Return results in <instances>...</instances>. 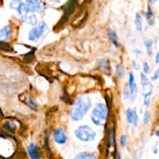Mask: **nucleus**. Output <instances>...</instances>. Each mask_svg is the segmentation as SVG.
Wrapping results in <instances>:
<instances>
[{"mask_svg":"<svg viewBox=\"0 0 159 159\" xmlns=\"http://www.w3.org/2000/svg\"><path fill=\"white\" fill-rule=\"evenodd\" d=\"M146 19H147L148 22V24L150 25V26H153V25L155 24L153 12H152V10L150 9V8L148 9V12H146Z\"/></svg>","mask_w":159,"mask_h":159,"instance_id":"nucleus-18","label":"nucleus"},{"mask_svg":"<svg viewBox=\"0 0 159 159\" xmlns=\"http://www.w3.org/2000/svg\"><path fill=\"white\" fill-rule=\"evenodd\" d=\"M107 36H108L109 39H110V40L111 41V43H113L116 48H119V39H118V35L117 34H116V31L113 30L111 28H108V30H107Z\"/></svg>","mask_w":159,"mask_h":159,"instance_id":"nucleus-9","label":"nucleus"},{"mask_svg":"<svg viewBox=\"0 0 159 159\" xmlns=\"http://www.w3.org/2000/svg\"><path fill=\"white\" fill-rule=\"evenodd\" d=\"M143 71H144V74H148L149 71H150V67L149 65L148 64V62H144L143 63Z\"/></svg>","mask_w":159,"mask_h":159,"instance_id":"nucleus-24","label":"nucleus"},{"mask_svg":"<svg viewBox=\"0 0 159 159\" xmlns=\"http://www.w3.org/2000/svg\"><path fill=\"white\" fill-rule=\"evenodd\" d=\"M134 111V121H133V124L134 127H137L138 124V112H137V109L134 108L133 110Z\"/></svg>","mask_w":159,"mask_h":159,"instance_id":"nucleus-22","label":"nucleus"},{"mask_svg":"<svg viewBox=\"0 0 159 159\" xmlns=\"http://www.w3.org/2000/svg\"><path fill=\"white\" fill-rule=\"evenodd\" d=\"M99 66L102 68V71L107 74H110L111 72V68H110V62L106 58H101L100 61H99Z\"/></svg>","mask_w":159,"mask_h":159,"instance_id":"nucleus-11","label":"nucleus"},{"mask_svg":"<svg viewBox=\"0 0 159 159\" xmlns=\"http://www.w3.org/2000/svg\"><path fill=\"white\" fill-rule=\"evenodd\" d=\"M140 77H141V82L142 85L143 96H152V91H153V85H152V82L149 81L146 74H144V72L141 73Z\"/></svg>","mask_w":159,"mask_h":159,"instance_id":"nucleus-6","label":"nucleus"},{"mask_svg":"<svg viewBox=\"0 0 159 159\" xmlns=\"http://www.w3.org/2000/svg\"><path fill=\"white\" fill-rule=\"evenodd\" d=\"M131 64H132V66H133V68H134V69H136V70H139L140 69V65H138V62H137L136 61L132 60Z\"/></svg>","mask_w":159,"mask_h":159,"instance_id":"nucleus-28","label":"nucleus"},{"mask_svg":"<svg viewBox=\"0 0 159 159\" xmlns=\"http://www.w3.org/2000/svg\"><path fill=\"white\" fill-rule=\"evenodd\" d=\"M159 79V68L154 71L153 75L152 76V81H156Z\"/></svg>","mask_w":159,"mask_h":159,"instance_id":"nucleus-25","label":"nucleus"},{"mask_svg":"<svg viewBox=\"0 0 159 159\" xmlns=\"http://www.w3.org/2000/svg\"><path fill=\"white\" fill-rule=\"evenodd\" d=\"M150 118H151L150 112H149L148 110H146L144 113V117H143V124H144V125H147V124L149 123Z\"/></svg>","mask_w":159,"mask_h":159,"instance_id":"nucleus-20","label":"nucleus"},{"mask_svg":"<svg viewBox=\"0 0 159 159\" xmlns=\"http://www.w3.org/2000/svg\"><path fill=\"white\" fill-rule=\"evenodd\" d=\"M92 107V100L89 96H81L75 100L70 112V116L74 121H80Z\"/></svg>","mask_w":159,"mask_h":159,"instance_id":"nucleus-1","label":"nucleus"},{"mask_svg":"<svg viewBox=\"0 0 159 159\" xmlns=\"http://www.w3.org/2000/svg\"><path fill=\"white\" fill-rule=\"evenodd\" d=\"M156 135L158 137H159V127H158V130H157L156 131Z\"/></svg>","mask_w":159,"mask_h":159,"instance_id":"nucleus-34","label":"nucleus"},{"mask_svg":"<svg viewBox=\"0 0 159 159\" xmlns=\"http://www.w3.org/2000/svg\"><path fill=\"white\" fill-rule=\"evenodd\" d=\"M134 24L136 30L138 32L141 33L143 31V24H142V18L140 16V14L136 13L134 19Z\"/></svg>","mask_w":159,"mask_h":159,"instance_id":"nucleus-15","label":"nucleus"},{"mask_svg":"<svg viewBox=\"0 0 159 159\" xmlns=\"http://www.w3.org/2000/svg\"><path fill=\"white\" fill-rule=\"evenodd\" d=\"M108 116V108L103 103L96 104L91 113V120L95 125L103 126Z\"/></svg>","mask_w":159,"mask_h":159,"instance_id":"nucleus-2","label":"nucleus"},{"mask_svg":"<svg viewBox=\"0 0 159 159\" xmlns=\"http://www.w3.org/2000/svg\"><path fill=\"white\" fill-rule=\"evenodd\" d=\"M123 95H124V99H127L129 97H130V91L127 89V88L124 89V92H123Z\"/></svg>","mask_w":159,"mask_h":159,"instance_id":"nucleus-27","label":"nucleus"},{"mask_svg":"<svg viewBox=\"0 0 159 159\" xmlns=\"http://www.w3.org/2000/svg\"><path fill=\"white\" fill-rule=\"evenodd\" d=\"M28 152H29L30 157L31 159H39V154L37 151V145L34 143L30 144L29 148H28Z\"/></svg>","mask_w":159,"mask_h":159,"instance_id":"nucleus-13","label":"nucleus"},{"mask_svg":"<svg viewBox=\"0 0 159 159\" xmlns=\"http://www.w3.org/2000/svg\"><path fill=\"white\" fill-rule=\"evenodd\" d=\"M26 6L34 12H41L42 6L39 0H26Z\"/></svg>","mask_w":159,"mask_h":159,"instance_id":"nucleus-8","label":"nucleus"},{"mask_svg":"<svg viewBox=\"0 0 159 159\" xmlns=\"http://www.w3.org/2000/svg\"><path fill=\"white\" fill-rule=\"evenodd\" d=\"M74 159H96V155L91 152H82L76 155Z\"/></svg>","mask_w":159,"mask_h":159,"instance_id":"nucleus-14","label":"nucleus"},{"mask_svg":"<svg viewBox=\"0 0 159 159\" xmlns=\"http://www.w3.org/2000/svg\"><path fill=\"white\" fill-rule=\"evenodd\" d=\"M116 159H121V155H120V153L119 152H116Z\"/></svg>","mask_w":159,"mask_h":159,"instance_id":"nucleus-31","label":"nucleus"},{"mask_svg":"<svg viewBox=\"0 0 159 159\" xmlns=\"http://www.w3.org/2000/svg\"><path fill=\"white\" fill-rule=\"evenodd\" d=\"M16 10L18 12L21 21L23 22V23L32 25V26H35V25L38 23V20H37V18L34 11L30 9L26 6V4L23 3V2H22L19 5V6L16 8Z\"/></svg>","mask_w":159,"mask_h":159,"instance_id":"nucleus-3","label":"nucleus"},{"mask_svg":"<svg viewBox=\"0 0 159 159\" xmlns=\"http://www.w3.org/2000/svg\"><path fill=\"white\" fill-rule=\"evenodd\" d=\"M134 52H136V53H138V54H142V51H139V50H134Z\"/></svg>","mask_w":159,"mask_h":159,"instance_id":"nucleus-32","label":"nucleus"},{"mask_svg":"<svg viewBox=\"0 0 159 159\" xmlns=\"http://www.w3.org/2000/svg\"><path fill=\"white\" fill-rule=\"evenodd\" d=\"M76 138L83 142H89L96 138V133L88 125H81L75 130Z\"/></svg>","mask_w":159,"mask_h":159,"instance_id":"nucleus-4","label":"nucleus"},{"mask_svg":"<svg viewBox=\"0 0 159 159\" xmlns=\"http://www.w3.org/2000/svg\"><path fill=\"white\" fill-rule=\"evenodd\" d=\"M126 118H127V120L129 124H132L134 121V111L131 109H127V111H126Z\"/></svg>","mask_w":159,"mask_h":159,"instance_id":"nucleus-19","label":"nucleus"},{"mask_svg":"<svg viewBox=\"0 0 159 159\" xmlns=\"http://www.w3.org/2000/svg\"><path fill=\"white\" fill-rule=\"evenodd\" d=\"M153 152L155 154L158 153V144H155V145L153 147Z\"/></svg>","mask_w":159,"mask_h":159,"instance_id":"nucleus-29","label":"nucleus"},{"mask_svg":"<svg viewBox=\"0 0 159 159\" xmlns=\"http://www.w3.org/2000/svg\"><path fill=\"white\" fill-rule=\"evenodd\" d=\"M11 36V29L9 25L0 29V41H7Z\"/></svg>","mask_w":159,"mask_h":159,"instance_id":"nucleus-10","label":"nucleus"},{"mask_svg":"<svg viewBox=\"0 0 159 159\" xmlns=\"http://www.w3.org/2000/svg\"><path fill=\"white\" fill-rule=\"evenodd\" d=\"M116 75L119 78H124L125 76V69L120 64H118L116 66Z\"/></svg>","mask_w":159,"mask_h":159,"instance_id":"nucleus-17","label":"nucleus"},{"mask_svg":"<svg viewBox=\"0 0 159 159\" xmlns=\"http://www.w3.org/2000/svg\"><path fill=\"white\" fill-rule=\"evenodd\" d=\"M129 87H130V96L131 98V101L136 100L138 93V89L136 82H133L131 84H129Z\"/></svg>","mask_w":159,"mask_h":159,"instance_id":"nucleus-12","label":"nucleus"},{"mask_svg":"<svg viewBox=\"0 0 159 159\" xmlns=\"http://www.w3.org/2000/svg\"><path fill=\"white\" fill-rule=\"evenodd\" d=\"M26 103L27 104V105L29 106V107H30L31 108L34 109V110H37V105H36L35 102H34V100H33V99H31L30 97H27V98H26Z\"/></svg>","mask_w":159,"mask_h":159,"instance_id":"nucleus-21","label":"nucleus"},{"mask_svg":"<svg viewBox=\"0 0 159 159\" xmlns=\"http://www.w3.org/2000/svg\"><path fill=\"white\" fill-rule=\"evenodd\" d=\"M120 145L122 148H124L127 144V136L125 134H122L120 137Z\"/></svg>","mask_w":159,"mask_h":159,"instance_id":"nucleus-23","label":"nucleus"},{"mask_svg":"<svg viewBox=\"0 0 159 159\" xmlns=\"http://www.w3.org/2000/svg\"><path fill=\"white\" fill-rule=\"evenodd\" d=\"M54 139L57 144H65L67 142V135L63 128H57L54 132Z\"/></svg>","mask_w":159,"mask_h":159,"instance_id":"nucleus-7","label":"nucleus"},{"mask_svg":"<svg viewBox=\"0 0 159 159\" xmlns=\"http://www.w3.org/2000/svg\"><path fill=\"white\" fill-rule=\"evenodd\" d=\"M151 102V96H144V105L145 107H148Z\"/></svg>","mask_w":159,"mask_h":159,"instance_id":"nucleus-26","label":"nucleus"},{"mask_svg":"<svg viewBox=\"0 0 159 159\" xmlns=\"http://www.w3.org/2000/svg\"><path fill=\"white\" fill-rule=\"evenodd\" d=\"M154 45V41L152 39H148V40H146L144 41V46L146 48V51H147L148 54L149 56L152 55V53H153V51H152V48H153Z\"/></svg>","mask_w":159,"mask_h":159,"instance_id":"nucleus-16","label":"nucleus"},{"mask_svg":"<svg viewBox=\"0 0 159 159\" xmlns=\"http://www.w3.org/2000/svg\"><path fill=\"white\" fill-rule=\"evenodd\" d=\"M155 62H156L157 64L159 63V51L158 54H156V57H155Z\"/></svg>","mask_w":159,"mask_h":159,"instance_id":"nucleus-30","label":"nucleus"},{"mask_svg":"<svg viewBox=\"0 0 159 159\" xmlns=\"http://www.w3.org/2000/svg\"><path fill=\"white\" fill-rule=\"evenodd\" d=\"M48 30V26L45 22L41 21L30 30L28 34V40L31 42H37L42 36L45 35Z\"/></svg>","mask_w":159,"mask_h":159,"instance_id":"nucleus-5","label":"nucleus"},{"mask_svg":"<svg viewBox=\"0 0 159 159\" xmlns=\"http://www.w3.org/2000/svg\"><path fill=\"white\" fill-rule=\"evenodd\" d=\"M150 1V2L152 3V4H154V3H155L157 2V0H149Z\"/></svg>","mask_w":159,"mask_h":159,"instance_id":"nucleus-33","label":"nucleus"}]
</instances>
